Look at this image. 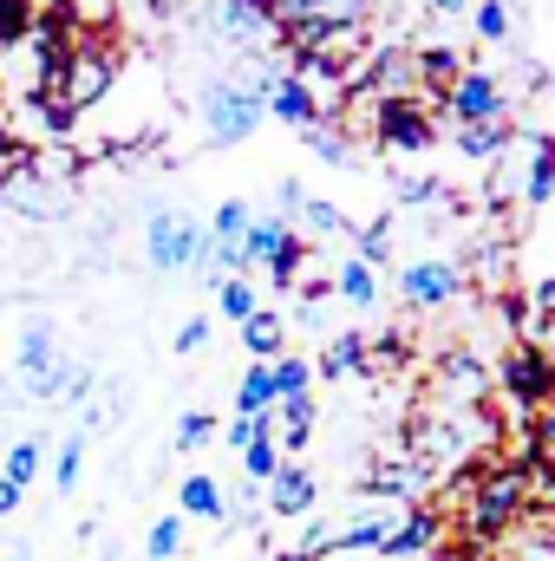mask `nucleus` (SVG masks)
<instances>
[{
    "mask_svg": "<svg viewBox=\"0 0 555 561\" xmlns=\"http://www.w3.org/2000/svg\"><path fill=\"white\" fill-rule=\"evenodd\" d=\"M269 72L262 79H216L209 92H203V125H209V144H242L262 118H269Z\"/></svg>",
    "mask_w": 555,
    "mask_h": 561,
    "instance_id": "obj_1",
    "label": "nucleus"
},
{
    "mask_svg": "<svg viewBox=\"0 0 555 561\" xmlns=\"http://www.w3.org/2000/svg\"><path fill=\"white\" fill-rule=\"evenodd\" d=\"M490 386L503 392V405L517 412V419H530V412H550V392H555V373H550V353L543 346H510L497 366H490Z\"/></svg>",
    "mask_w": 555,
    "mask_h": 561,
    "instance_id": "obj_2",
    "label": "nucleus"
},
{
    "mask_svg": "<svg viewBox=\"0 0 555 561\" xmlns=\"http://www.w3.org/2000/svg\"><path fill=\"white\" fill-rule=\"evenodd\" d=\"M118 59L105 53V46H66V66H59V79H53V105L72 118V112H86V105H99L105 92H112V72Z\"/></svg>",
    "mask_w": 555,
    "mask_h": 561,
    "instance_id": "obj_3",
    "label": "nucleus"
},
{
    "mask_svg": "<svg viewBox=\"0 0 555 561\" xmlns=\"http://www.w3.org/2000/svg\"><path fill=\"white\" fill-rule=\"evenodd\" d=\"M438 105L451 112V125H490V118H510V85H503L490 66H464V72L438 92Z\"/></svg>",
    "mask_w": 555,
    "mask_h": 561,
    "instance_id": "obj_4",
    "label": "nucleus"
},
{
    "mask_svg": "<svg viewBox=\"0 0 555 561\" xmlns=\"http://www.w3.org/2000/svg\"><path fill=\"white\" fill-rule=\"evenodd\" d=\"M144 262L157 275H183L203 262V222L196 216H177V209H157L150 229H144Z\"/></svg>",
    "mask_w": 555,
    "mask_h": 561,
    "instance_id": "obj_5",
    "label": "nucleus"
},
{
    "mask_svg": "<svg viewBox=\"0 0 555 561\" xmlns=\"http://www.w3.org/2000/svg\"><path fill=\"white\" fill-rule=\"evenodd\" d=\"M373 138L393 157H418L438 144V125H431V99H380L373 105Z\"/></svg>",
    "mask_w": 555,
    "mask_h": 561,
    "instance_id": "obj_6",
    "label": "nucleus"
},
{
    "mask_svg": "<svg viewBox=\"0 0 555 561\" xmlns=\"http://www.w3.org/2000/svg\"><path fill=\"white\" fill-rule=\"evenodd\" d=\"M431 549H444V510L438 503H412V510L393 516V529H386L373 561H424Z\"/></svg>",
    "mask_w": 555,
    "mask_h": 561,
    "instance_id": "obj_7",
    "label": "nucleus"
},
{
    "mask_svg": "<svg viewBox=\"0 0 555 561\" xmlns=\"http://www.w3.org/2000/svg\"><path fill=\"white\" fill-rule=\"evenodd\" d=\"M464 294V262H438V255H424V262H406L399 268V300L406 307H451Z\"/></svg>",
    "mask_w": 555,
    "mask_h": 561,
    "instance_id": "obj_8",
    "label": "nucleus"
},
{
    "mask_svg": "<svg viewBox=\"0 0 555 561\" xmlns=\"http://www.w3.org/2000/svg\"><path fill=\"white\" fill-rule=\"evenodd\" d=\"M269 118H281L287 131H314V125H327V99L301 79V72H269Z\"/></svg>",
    "mask_w": 555,
    "mask_h": 561,
    "instance_id": "obj_9",
    "label": "nucleus"
},
{
    "mask_svg": "<svg viewBox=\"0 0 555 561\" xmlns=\"http://www.w3.org/2000/svg\"><path fill=\"white\" fill-rule=\"evenodd\" d=\"M59 131H66V112H59L46 92H26V99H13V131H7V138L20 144V150H33V144L59 138Z\"/></svg>",
    "mask_w": 555,
    "mask_h": 561,
    "instance_id": "obj_10",
    "label": "nucleus"
},
{
    "mask_svg": "<svg viewBox=\"0 0 555 561\" xmlns=\"http://www.w3.org/2000/svg\"><path fill=\"white\" fill-rule=\"evenodd\" d=\"M490 556L497 561H555V542H550V516L543 510H530L517 529H503L497 542H490Z\"/></svg>",
    "mask_w": 555,
    "mask_h": 561,
    "instance_id": "obj_11",
    "label": "nucleus"
},
{
    "mask_svg": "<svg viewBox=\"0 0 555 561\" xmlns=\"http://www.w3.org/2000/svg\"><path fill=\"white\" fill-rule=\"evenodd\" d=\"M262 490H269V510H275V516H314V503H320V483H314V470H301V463H281Z\"/></svg>",
    "mask_w": 555,
    "mask_h": 561,
    "instance_id": "obj_12",
    "label": "nucleus"
},
{
    "mask_svg": "<svg viewBox=\"0 0 555 561\" xmlns=\"http://www.w3.org/2000/svg\"><path fill=\"white\" fill-rule=\"evenodd\" d=\"M517 144V125L510 118H490V125H457L451 131V150L457 157H471V163H490V157H503Z\"/></svg>",
    "mask_w": 555,
    "mask_h": 561,
    "instance_id": "obj_13",
    "label": "nucleus"
},
{
    "mask_svg": "<svg viewBox=\"0 0 555 561\" xmlns=\"http://www.w3.org/2000/svg\"><path fill=\"white\" fill-rule=\"evenodd\" d=\"M360 366H366V327L333 333V340H327V353H320V359H307V373H314V379H347V373H360Z\"/></svg>",
    "mask_w": 555,
    "mask_h": 561,
    "instance_id": "obj_14",
    "label": "nucleus"
},
{
    "mask_svg": "<svg viewBox=\"0 0 555 561\" xmlns=\"http://www.w3.org/2000/svg\"><path fill=\"white\" fill-rule=\"evenodd\" d=\"M242 346H249L256 366H275L281 353H287V313H275V307L249 313V320H242Z\"/></svg>",
    "mask_w": 555,
    "mask_h": 561,
    "instance_id": "obj_15",
    "label": "nucleus"
},
{
    "mask_svg": "<svg viewBox=\"0 0 555 561\" xmlns=\"http://www.w3.org/2000/svg\"><path fill=\"white\" fill-rule=\"evenodd\" d=\"M287 236H294V222H281V216H256V222L242 229V242H236V255H242V275H249V268H269V255H275Z\"/></svg>",
    "mask_w": 555,
    "mask_h": 561,
    "instance_id": "obj_16",
    "label": "nucleus"
},
{
    "mask_svg": "<svg viewBox=\"0 0 555 561\" xmlns=\"http://www.w3.org/2000/svg\"><path fill=\"white\" fill-rule=\"evenodd\" d=\"M555 196V157H550V131H530V170H523V203L550 209Z\"/></svg>",
    "mask_w": 555,
    "mask_h": 561,
    "instance_id": "obj_17",
    "label": "nucleus"
},
{
    "mask_svg": "<svg viewBox=\"0 0 555 561\" xmlns=\"http://www.w3.org/2000/svg\"><path fill=\"white\" fill-rule=\"evenodd\" d=\"M53 366H59V353H53V327H46V320H33V327L20 333V379H26V392H33Z\"/></svg>",
    "mask_w": 555,
    "mask_h": 561,
    "instance_id": "obj_18",
    "label": "nucleus"
},
{
    "mask_svg": "<svg viewBox=\"0 0 555 561\" xmlns=\"http://www.w3.org/2000/svg\"><path fill=\"white\" fill-rule=\"evenodd\" d=\"M229 503H223V483L216 477H203V470H190L183 483H177V516H203V523H216Z\"/></svg>",
    "mask_w": 555,
    "mask_h": 561,
    "instance_id": "obj_19",
    "label": "nucleus"
},
{
    "mask_svg": "<svg viewBox=\"0 0 555 561\" xmlns=\"http://www.w3.org/2000/svg\"><path fill=\"white\" fill-rule=\"evenodd\" d=\"M216 13H223V33L229 39H269L275 33V13L262 0H216Z\"/></svg>",
    "mask_w": 555,
    "mask_h": 561,
    "instance_id": "obj_20",
    "label": "nucleus"
},
{
    "mask_svg": "<svg viewBox=\"0 0 555 561\" xmlns=\"http://www.w3.org/2000/svg\"><path fill=\"white\" fill-rule=\"evenodd\" d=\"M327 294L347 300V307H373V300H380V268H366V262H340L333 280H327Z\"/></svg>",
    "mask_w": 555,
    "mask_h": 561,
    "instance_id": "obj_21",
    "label": "nucleus"
},
{
    "mask_svg": "<svg viewBox=\"0 0 555 561\" xmlns=\"http://www.w3.org/2000/svg\"><path fill=\"white\" fill-rule=\"evenodd\" d=\"M275 412V379H269V366H242V386H236V419H269Z\"/></svg>",
    "mask_w": 555,
    "mask_h": 561,
    "instance_id": "obj_22",
    "label": "nucleus"
},
{
    "mask_svg": "<svg viewBox=\"0 0 555 561\" xmlns=\"http://www.w3.org/2000/svg\"><path fill=\"white\" fill-rule=\"evenodd\" d=\"M216 287V307H223V320H249V313H262V294H256V280H242V275H223V280H209Z\"/></svg>",
    "mask_w": 555,
    "mask_h": 561,
    "instance_id": "obj_23",
    "label": "nucleus"
},
{
    "mask_svg": "<svg viewBox=\"0 0 555 561\" xmlns=\"http://www.w3.org/2000/svg\"><path fill=\"white\" fill-rule=\"evenodd\" d=\"M249 222H256V209H249L242 196H223V203H216V216L203 222V242H242V229H249Z\"/></svg>",
    "mask_w": 555,
    "mask_h": 561,
    "instance_id": "obj_24",
    "label": "nucleus"
},
{
    "mask_svg": "<svg viewBox=\"0 0 555 561\" xmlns=\"http://www.w3.org/2000/svg\"><path fill=\"white\" fill-rule=\"evenodd\" d=\"M39 470H46V437H13V444H7V470H0V477L26 490Z\"/></svg>",
    "mask_w": 555,
    "mask_h": 561,
    "instance_id": "obj_25",
    "label": "nucleus"
},
{
    "mask_svg": "<svg viewBox=\"0 0 555 561\" xmlns=\"http://www.w3.org/2000/svg\"><path fill=\"white\" fill-rule=\"evenodd\" d=\"M353 262H366V268H380V262H393V216H380V222H366V229H353Z\"/></svg>",
    "mask_w": 555,
    "mask_h": 561,
    "instance_id": "obj_26",
    "label": "nucleus"
},
{
    "mask_svg": "<svg viewBox=\"0 0 555 561\" xmlns=\"http://www.w3.org/2000/svg\"><path fill=\"white\" fill-rule=\"evenodd\" d=\"M269 379H275V405H281V399L314 392V373H307V359H301V353H281L275 366H269Z\"/></svg>",
    "mask_w": 555,
    "mask_h": 561,
    "instance_id": "obj_27",
    "label": "nucleus"
},
{
    "mask_svg": "<svg viewBox=\"0 0 555 561\" xmlns=\"http://www.w3.org/2000/svg\"><path fill=\"white\" fill-rule=\"evenodd\" d=\"M301 268H307V242H301V229H294L275 255H269V280H275L281 294H294V275H301Z\"/></svg>",
    "mask_w": 555,
    "mask_h": 561,
    "instance_id": "obj_28",
    "label": "nucleus"
},
{
    "mask_svg": "<svg viewBox=\"0 0 555 561\" xmlns=\"http://www.w3.org/2000/svg\"><path fill=\"white\" fill-rule=\"evenodd\" d=\"M79 470H86V431L59 437V457H53V483H59V490H79Z\"/></svg>",
    "mask_w": 555,
    "mask_h": 561,
    "instance_id": "obj_29",
    "label": "nucleus"
},
{
    "mask_svg": "<svg viewBox=\"0 0 555 561\" xmlns=\"http://www.w3.org/2000/svg\"><path fill=\"white\" fill-rule=\"evenodd\" d=\"M144 556H150V561H177V556H183V516H163V523H150V536H144Z\"/></svg>",
    "mask_w": 555,
    "mask_h": 561,
    "instance_id": "obj_30",
    "label": "nucleus"
},
{
    "mask_svg": "<svg viewBox=\"0 0 555 561\" xmlns=\"http://www.w3.org/2000/svg\"><path fill=\"white\" fill-rule=\"evenodd\" d=\"M281 463H287V457L275 450V437H256V444L242 450V477H249V483H269Z\"/></svg>",
    "mask_w": 555,
    "mask_h": 561,
    "instance_id": "obj_31",
    "label": "nucleus"
},
{
    "mask_svg": "<svg viewBox=\"0 0 555 561\" xmlns=\"http://www.w3.org/2000/svg\"><path fill=\"white\" fill-rule=\"evenodd\" d=\"M471 20H477V39H510V0H477L471 7Z\"/></svg>",
    "mask_w": 555,
    "mask_h": 561,
    "instance_id": "obj_32",
    "label": "nucleus"
},
{
    "mask_svg": "<svg viewBox=\"0 0 555 561\" xmlns=\"http://www.w3.org/2000/svg\"><path fill=\"white\" fill-rule=\"evenodd\" d=\"M301 216H307V229H314V236H347V229H353V222H347L333 203H320V196H307V203H301Z\"/></svg>",
    "mask_w": 555,
    "mask_h": 561,
    "instance_id": "obj_33",
    "label": "nucleus"
},
{
    "mask_svg": "<svg viewBox=\"0 0 555 561\" xmlns=\"http://www.w3.org/2000/svg\"><path fill=\"white\" fill-rule=\"evenodd\" d=\"M444 196H451V190H444L438 176H406V183H399V209H424V203H444Z\"/></svg>",
    "mask_w": 555,
    "mask_h": 561,
    "instance_id": "obj_34",
    "label": "nucleus"
},
{
    "mask_svg": "<svg viewBox=\"0 0 555 561\" xmlns=\"http://www.w3.org/2000/svg\"><path fill=\"white\" fill-rule=\"evenodd\" d=\"M281 431H287V437H314V392L281 399Z\"/></svg>",
    "mask_w": 555,
    "mask_h": 561,
    "instance_id": "obj_35",
    "label": "nucleus"
},
{
    "mask_svg": "<svg viewBox=\"0 0 555 561\" xmlns=\"http://www.w3.org/2000/svg\"><path fill=\"white\" fill-rule=\"evenodd\" d=\"M209 437H216V419H209L203 405L177 419V450H196V444H209Z\"/></svg>",
    "mask_w": 555,
    "mask_h": 561,
    "instance_id": "obj_36",
    "label": "nucleus"
},
{
    "mask_svg": "<svg viewBox=\"0 0 555 561\" xmlns=\"http://www.w3.org/2000/svg\"><path fill=\"white\" fill-rule=\"evenodd\" d=\"M256 437H275V419H229V431H223V444H229L236 457H242Z\"/></svg>",
    "mask_w": 555,
    "mask_h": 561,
    "instance_id": "obj_37",
    "label": "nucleus"
},
{
    "mask_svg": "<svg viewBox=\"0 0 555 561\" xmlns=\"http://www.w3.org/2000/svg\"><path fill=\"white\" fill-rule=\"evenodd\" d=\"M301 138H307L314 157H327V163H347V157H353V144L340 138V131H327V125H314V131H301Z\"/></svg>",
    "mask_w": 555,
    "mask_h": 561,
    "instance_id": "obj_38",
    "label": "nucleus"
},
{
    "mask_svg": "<svg viewBox=\"0 0 555 561\" xmlns=\"http://www.w3.org/2000/svg\"><path fill=\"white\" fill-rule=\"evenodd\" d=\"M170 346H177L183 359H190V353H203V346H209V313H190V320L177 327V340H170Z\"/></svg>",
    "mask_w": 555,
    "mask_h": 561,
    "instance_id": "obj_39",
    "label": "nucleus"
},
{
    "mask_svg": "<svg viewBox=\"0 0 555 561\" xmlns=\"http://www.w3.org/2000/svg\"><path fill=\"white\" fill-rule=\"evenodd\" d=\"M333 529H340V523H327V516H314V523H307V529H301V542H294V556H320V549H333Z\"/></svg>",
    "mask_w": 555,
    "mask_h": 561,
    "instance_id": "obj_40",
    "label": "nucleus"
},
{
    "mask_svg": "<svg viewBox=\"0 0 555 561\" xmlns=\"http://www.w3.org/2000/svg\"><path fill=\"white\" fill-rule=\"evenodd\" d=\"M301 203H307V190H301V183L287 176V183L275 190V216H281V222H287V216H301Z\"/></svg>",
    "mask_w": 555,
    "mask_h": 561,
    "instance_id": "obj_41",
    "label": "nucleus"
},
{
    "mask_svg": "<svg viewBox=\"0 0 555 561\" xmlns=\"http://www.w3.org/2000/svg\"><path fill=\"white\" fill-rule=\"evenodd\" d=\"M20 503H26V490H20V483H7V477H0V516H13V510H20Z\"/></svg>",
    "mask_w": 555,
    "mask_h": 561,
    "instance_id": "obj_42",
    "label": "nucleus"
},
{
    "mask_svg": "<svg viewBox=\"0 0 555 561\" xmlns=\"http://www.w3.org/2000/svg\"><path fill=\"white\" fill-rule=\"evenodd\" d=\"M464 7H471V0H431V13H451V20H457Z\"/></svg>",
    "mask_w": 555,
    "mask_h": 561,
    "instance_id": "obj_43",
    "label": "nucleus"
},
{
    "mask_svg": "<svg viewBox=\"0 0 555 561\" xmlns=\"http://www.w3.org/2000/svg\"><path fill=\"white\" fill-rule=\"evenodd\" d=\"M99 561H125V549H105V556H99Z\"/></svg>",
    "mask_w": 555,
    "mask_h": 561,
    "instance_id": "obj_44",
    "label": "nucleus"
},
{
    "mask_svg": "<svg viewBox=\"0 0 555 561\" xmlns=\"http://www.w3.org/2000/svg\"><path fill=\"white\" fill-rule=\"evenodd\" d=\"M275 561H307V556H294V549H281V556Z\"/></svg>",
    "mask_w": 555,
    "mask_h": 561,
    "instance_id": "obj_45",
    "label": "nucleus"
},
{
    "mask_svg": "<svg viewBox=\"0 0 555 561\" xmlns=\"http://www.w3.org/2000/svg\"><path fill=\"white\" fill-rule=\"evenodd\" d=\"M373 7H393V0H366V13H373Z\"/></svg>",
    "mask_w": 555,
    "mask_h": 561,
    "instance_id": "obj_46",
    "label": "nucleus"
},
{
    "mask_svg": "<svg viewBox=\"0 0 555 561\" xmlns=\"http://www.w3.org/2000/svg\"><path fill=\"white\" fill-rule=\"evenodd\" d=\"M7 561H26V556H7Z\"/></svg>",
    "mask_w": 555,
    "mask_h": 561,
    "instance_id": "obj_47",
    "label": "nucleus"
}]
</instances>
